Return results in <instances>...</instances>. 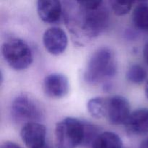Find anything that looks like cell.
<instances>
[{
  "label": "cell",
  "mask_w": 148,
  "mask_h": 148,
  "mask_svg": "<svg viewBox=\"0 0 148 148\" xmlns=\"http://www.w3.org/2000/svg\"><path fill=\"white\" fill-rule=\"evenodd\" d=\"M65 7V21L71 32L77 37L87 39L99 36L107 27L109 22V12L103 4L93 10L87 9L78 1L67 2Z\"/></svg>",
  "instance_id": "1"
},
{
  "label": "cell",
  "mask_w": 148,
  "mask_h": 148,
  "mask_svg": "<svg viewBox=\"0 0 148 148\" xmlns=\"http://www.w3.org/2000/svg\"><path fill=\"white\" fill-rule=\"evenodd\" d=\"M117 65L114 52L108 47H101L93 52L85 69L84 77L92 85L111 78L116 72Z\"/></svg>",
  "instance_id": "2"
},
{
  "label": "cell",
  "mask_w": 148,
  "mask_h": 148,
  "mask_svg": "<svg viewBox=\"0 0 148 148\" xmlns=\"http://www.w3.org/2000/svg\"><path fill=\"white\" fill-rule=\"evenodd\" d=\"M85 122L73 117H66L57 123L55 128L56 148H77L83 145Z\"/></svg>",
  "instance_id": "3"
},
{
  "label": "cell",
  "mask_w": 148,
  "mask_h": 148,
  "mask_svg": "<svg viewBox=\"0 0 148 148\" xmlns=\"http://www.w3.org/2000/svg\"><path fill=\"white\" fill-rule=\"evenodd\" d=\"M1 53L7 64L16 70L26 69L33 62L31 49L22 39L12 38L4 42Z\"/></svg>",
  "instance_id": "4"
},
{
  "label": "cell",
  "mask_w": 148,
  "mask_h": 148,
  "mask_svg": "<svg viewBox=\"0 0 148 148\" xmlns=\"http://www.w3.org/2000/svg\"><path fill=\"white\" fill-rule=\"evenodd\" d=\"M12 115L15 121L26 123L38 122L43 116V111L38 103L30 95L21 94L12 103Z\"/></svg>",
  "instance_id": "5"
},
{
  "label": "cell",
  "mask_w": 148,
  "mask_h": 148,
  "mask_svg": "<svg viewBox=\"0 0 148 148\" xmlns=\"http://www.w3.org/2000/svg\"><path fill=\"white\" fill-rule=\"evenodd\" d=\"M130 114V104L126 98L114 95L107 99L106 117L110 124H124Z\"/></svg>",
  "instance_id": "6"
},
{
  "label": "cell",
  "mask_w": 148,
  "mask_h": 148,
  "mask_svg": "<svg viewBox=\"0 0 148 148\" xmlns=\"http://www.w3.org/2000/svg\"><path fill=\"white\" fill-rule=\"evenodd\" d=\"M20 136L27 148H42L46 145V127L39 122L26 123L20 130Z\"/></svg>",
  "instance_id": "7"
},
{
  "label": "cell",
  "mask_w": 148,
  "mask_h": 148,
  "mask_svg": "<svg viewBox=\"0 0 148 148\" xmlns=\"http://www.w3.org/2000/svg\"><path fill=\"white\" fill-rule=\"evenodd\" d=\"M43 42L46 50L53 55L62 54L67 47L68 38L62 28L51 27L44 32Z\"/></svg>",
  "instance_id": "8"
},
{
  "label": "cell",
  "mask_w": 148,
  "mask_h": 148,
  "mask_svg": "<svg viewBox=\"0 0 148 148\" xmlns=\"http://www.w3.org/2000/svg\"><path fill=\"white\" fill-rule=\"evenodd\" d=\"M43 89L47 96L52 98L64 97L69 92L68 78L62 73H52L43 79Z\"/></svg>",
  "instance_id": "9"
},
{
  "label": "cell",
  "mask_w": 148,
  "mask_h": 148,
  "mask_svg": "<svg viewBox=\"0 0 148 148\" xmlns=\"http://www.w3.org/2000/svg\"><path fill=\"white\" fill-rule=\"evenodd\" d=\"M124 125L127 131L133 135H144L147 134V108H139L131 113Z\"/></svg>",
  "instance_id": "10"
},
{
  "label": "cell",
  "mask_w": 148,
  "mask_h": 148,
  "mask_svg": "<svg viewBox=\"0 0 148 148\" xmlns=\"http://www.w3.org/2000/svg\"><path fill=\"white\" fill-rule=\"evenodd\" d=\"M37 12L43 22L54 23L60 19L63 6L57 0H39L37 1Z\"/></svg>",
  "instance_id": "11"
},
{
  "label": "cell",
  "mask_w": 148,
  "mask_h": 148,
  "mask_svg": "<svg viewBox=\"0 0 148 148\" xmlns=\"http://www.w3.org/2000/svg\"><path fill=\"white\" fill-rule=\"evenodd\" d=\"M92 148H122L119 136L112 132H101L92 143Z\"/></svg>",
  "instance_id": "12"
},
{
  "label": "cell",
  "mask_w": 148,
  "mask_h": 148,
  "mask_svg": "<svg viewBox=\"0 0 148 148\" xmlns=\"http://www.w3.org/2000/svg\"><path fill=\"white\" fill-rule=\"evenodd\" d=\"M87 108L92 116L95 119H101L106 116L107 99L102 97H95L88 101Z\"/></svg>",
  "instance_id": "13"
},
{
  "label": "cell",
  "mask_w": 148,
  "mask_h": 148,
  "mask_svg": "<svg viewBox=\"0 0 148 148\" xmlns=\"http://www.w3.org/2000/svg\"><path fill=\"white\" fill-rule=\"evenodd\" d=\"M132 21L138 29L148 31V4L141 3L134 7Z\"/></svg>",
  "instance_id": "14"
},
{
  "label": "cell",
  "mask_w": 148,
  "mask_h": 148,
  "mask_svg": "<svg viewBox=\"0 0 148 148\" xmlns=\"http://www.w3.org/2000/svg\"><path fill=\"white\" fill-rule=\"evenodd\" d=\"M129 82L133 84H141L146 80L147 72L143 66L140 64H133L130 66L126 74Z\"/></svg>",
  "instance_id": "15"
},
{
  "label": "cell",
  "mask_w": 148,
  "mask_h": 148,
  "mask_svg": "<svg viewBox=\"0 0 148 148\" xmlns=\"http://www.w3.org/2000/svg\"><path fill=\"white\" fill-rule=\"evenodd\" d=\"M110 3L113 11L117 15H124L127 14L131 10L134 4V1H116V0L111 1Z\"/></svg>",
  "instance_id": "16"
},
{
  "label": "cell",
  "mask_w": 148,
  "mask_h": 148,
  "mask_svg": "<svg viewBox=\"0 0 148 148\" xmlns=\"http://www.w3.org/2000/svg\"><path fill=\"white\" fill-rule=\"evenodd\" d=\"M78 2L85 8L90 10L98 8L103 4V1H78Z\"/></svg>",
  "instance_id": "17"
},
{
  "label": "cell",
  "mask_w": 148,
  "mask_h": 148,
  "mask_svg": "<svg viewBox=\"0 0 148 148\" xmlns=\"http://www.w3.org/2000/svg\"><path fill=\"white\" fill-rule=\"evenodd\" d=\"M0 148H23L20 147L19 145L16 143H12V142H5L3 144H1Z\"/></svg>",
  "instance_id": "18"
},
{
  "label": "cell",
  "mask_w": 148,
  "mask_h": 148,
  "mask_svg": "<svg viewBox=\"0 0 148 148\" xmlns=\"http://www.w3.org/2000/svg\"><path fill=\"white\" fill-rule=\"evenodd\" d=\"M143 57H144L146 64L148 65V43H146L143 49Z\"/></svg>",
  "instance_id": "19"
},
{
  "label": "cell",
  "mask_w": 148,
  "mask_h": 148,
  "mask_svg": "<svg viewBox=\"0 0 148 148\" xmlns=\"http://www.w3.org/2000/svg\"><path fill=\"white\" fill-rule=\"evenodd\" d=\"M140 148H148V137L142 142L140 145Z\"/></svg>",
  "instance_id": "20"
},
{
  "label": "cell",
  "mask_w": 148,
  "mask_h": 148,
  "mask_svg": "<svg viewBox=\"0 0 148 148\" xmlns=\"http://www.w3.org/2000/svg\"><path fill=\"white\" fill-rule=\"evenodd\" d=\"M145 95L147 96V98H148V79L146 82L145 84Z\"/></svg>",
  "instance_id": "21"
},
{
  "label": "cell",
  "mask_w": 148,
  "mask_h": 148,
  "mask_svg": "<svg viewBox=\"0 0 148 148\" xmlns=\"http://www.w3.org/2000/svg\"><path fill=\"white\" fill-rule=\"evenodd\" d=\"M42 148H52V147H51V146H50V145H49L46 144V145H44V146H43V147H42Z\"/></svg>",
  "instance_id": "22"
}]
</instances>
